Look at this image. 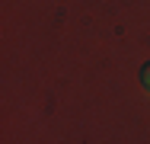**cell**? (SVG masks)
<instances>
[{
    "label": "cell",
    "instance_id": "cell-1",
    "mask_svg": "<svg viewBox=\"0 0 150 144\" xmlns=\"http://www.w3.org/2000/svg\"><path fill=\"white\" fill-rule=\"evenodd\" d=\"M141 80H144V86H147V93H150V64L141 71Z\"/></svg>",
    "mask_w": 150,
    "mask_h": 144
}]
</instances>
